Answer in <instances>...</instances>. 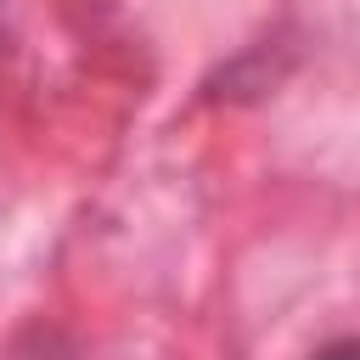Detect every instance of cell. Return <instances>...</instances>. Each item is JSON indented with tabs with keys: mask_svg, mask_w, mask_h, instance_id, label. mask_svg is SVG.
<instances>
[{
	"mask_svg": "<svg viewBox=\"0 0 360 360\" xmlns=\"http://www.w3.org/2000/svg\"><path fill=\"white\" fill-rule=\"evenodd\" d=\"M309 360H360V338H338V343H321Z\"/></svg>",
	"mask_w": 360,
	"mask_h": 360,
	"instance_id": "cell-1",
	"label": "cell"
}]
</instances>
